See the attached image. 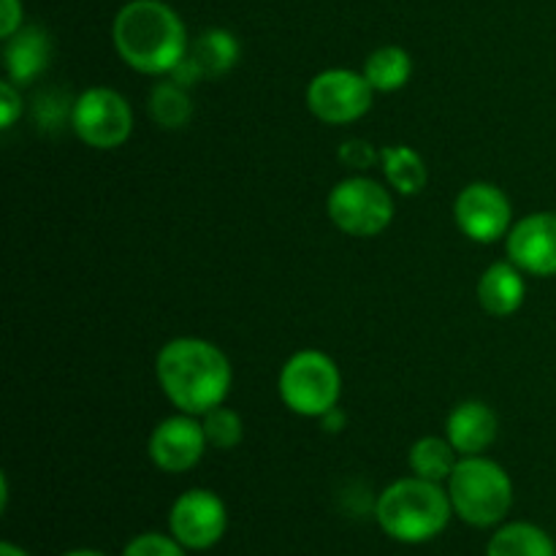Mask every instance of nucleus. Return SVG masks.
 Instances as JSON below:
<instances>
[{
  "instance_id": "cd10ccee",
  "label": "nucleus",
  "mask_w": 556,
  "mask_h": 556,
  "mask_svg": "<svg viewBox=\"0 0 556 556\" xmlns=\"http://www.w3.org/2000/svg\"><path fill=\"white\" fill-rule=\"evenodd\" d=\"M320 427H324V432H342L345 429V413L340 407H331L326 416H320Z\"/></svg>"
},
{
  "instance_id": "ddd939ff",
  "label": "nucleus",
  "mask_w": 556,
  "mask_h": 556,
  "mask_svg": "<svg viewBox=\"0 0 556 556\" xmlns=\"http://www.w3.org/2000/svg\"><path fill=\"white\" fill-rule=\"evenodd\" d=\"M500 421L486 402L467 400L445 418V438L459 456H481L497 440Z\"/></svg>"
},
{
  "instance_id": "a211bd4d",
  "label": "nucleus",
  "mask_w": 556,
  "mask_h": 556,
  "mask_svg": "<svg viewBox=\"0 0 556 556\" xmlns=\"http://www.w3.org/2000/svg\"><path fill=\"white\" fill-rule=\"evenodd\" d=\"M188 58L193 60L195 68L201 71L204 79L210 76H223L226 71H231L239 60V41L233 38V33L220 30V27H212V30L201 33L195 38L193 47L188 49Z\"/></svg>"
},
{
  "instance_id": "0eeeda50",
  "label": "nucleus",
  "mask_w": 556,
  "mask_h": 556,
  "mask_svg": "<svg viewBox=\"0 0 556 556\" xmlns=\"http://www.w3.org/2000/svg\"><path fill=\"white\" fill-rule=\"evenodd\" d=\"M71 125L92 150H117L134 134V112L112 87H90L71 106Z\"/></svg>"
},
{
  "instance_id": "6ab92c4d",
  "label": "nucleus",
  "mask_w": 556,
  "mask_h": 556,
  "mask_svg": "<svg viewBox=\"0 0 556 556\" xmlns=\"http://www.w3.org/2000/svg\"><path fill=\"white\" fill-rule=\"evenodd\" d=\"M362 74L375 92H396L410 81L413 58L402 47H380L369 54Z\"/></svg>"
},
{
  "instance_id": "393cba45",
  "label": "nucleus",
  "mask_w": 556,
  "mask_h": 556,
  "mask_svg": "<svg viewBox=\"0 0 556 556\" xmlns=\"http://www.w3.org/2000/svg\"><path fill=\"white\" fill-rule=\"evenodd\" d=\"M65 117H68V103L58 92H43V96H38L36 123L41 128H58Z\"/></svg>"
},
{
  "instance_id": "aec40b11",
  "label": "nucleus",
  "mask_w": 556,
  "mask_h": 556,
  "mask_svg": "<svg viewBox=\"0 0 556 556\" xmlns=\"http://www.w3.org/2000/svg\"><path fill=\"white\" fill-rule=\"evenodd\" d=\"M407 462H410L413 476L424 478V481L445 483L454 472L456 462H459V454L448 443V438H421L410 448Z\"/></svg>"
},
{
  "instance_id": "6e6552de",
  "label": "nucleus",
  "mask_w": 556,
  "mask_h": 556,
  "mask_svg": "<svg viewBox=\"0 0 556 556\" xmlns=\"http://www.w3.org/2000/svg\"><path fill=\"white\" fill-rule=\"evenodd\" d=\"M372 85L367 76L345 68H329L307 85V106L320 123L348 125L372 109Z\"/></svg>"
},
{
  "instance_id": "bb28decb",
  "label": "nucleus",
  "mask_w": 556,
  "mask_h": 556,
  "mask_svg": "<svg viewBox=\"0 0 556 556\" xmlns=\"http://www.w3.org/2000/svg\"><path fill=\"white\" fill-rule=\"evenodd\" d=\"M22 27L20 0H0V36L11 38Z\"/></svg>"
},
{
  "instance_id": "f3484780",
  "label": "nucleus",
  "mask_w": 556,
  "mask_h": 556,
  "mask_svg": "<svg viewBox=\"0 0 556 556\" xmlns=\"http://www.w3.org/2000/svg\"><path fill=\"white\" fill-rule=\"evenodd\" d=\"M486 556H556V548L541 527L530 521H514L494 532Z\"/></svg>"
},
{
  "instance_id": "7ed1b4c3",
  "label": "nucleus",
  "mask_w": 556,
  "mask_h": 556,
  "mask_svg": "<svg viewBox=\"0 0 556 556\" xmlns=\"http://www.w3.org/2000/svg\"><path fill=\"white\" fill-rule=\"evenodd\" d=\"M454 516L448 489L424 478H402L386 486L375 503L380 530L400 543H427L448 527Z\"/></svg>"
},
{
  "instance_id": "412c9836",
  "label": "nucleus",
  "mask_w": 556,
  "mask_h": 556,
  "mask_svg": "<svg viewBox=\"0 0 556 556\" xmlns=\"http://www.w3.org/2000/svg\"><path fill=\"white\" fill-rule=\"evenodd\" d=\"M150 117L166 130L185 128L193 117V101L188 96V87L177 85L174 79L157 81L150 92Z\"/></svg>"
},
{
  "instance_id": "4468645a",
  "label": "nucleus",
  "mask_w": 556,
  "mask_h": 556,
  "mask_svg": "<svg viewBox=\"0 0 556 556\" xmlns=\"http://www.w3.org/2000/svg\"><path fill=\"white\" fill-rule=\"evenodd\" d=\"M521 275L525 271L514 261H497V264L489 266L481 280H478V304L494 318L514 315L525 304L527 296L525 277Z\"/></svg>"
},
{
  "instance_id": "c756f323",
  "label": "nucleus",
  "mask_w": 556,
  "mask_h": 556,
  "mask_svg": "<svg viewBox=\"0 0 556 556\" xmlns=\"http://www.w3.org/2000/svg\"><path fill=\"white\" fill-rule=\"evenodd\" d=\"M63 556H106V554L90 552V548H79V552H68V554H63Z\"/></svg>"
},
{
  "instance_id": "f03ea898",
  "label": "nucleus",
  "mask_w": 556,
  "mask_h": 556,
  "mask_svg": "<svg viewBox=\"0 0 556 556\" xmlns=\"http://www.w3.org/2000/svg\"><path fill=\"white\" fill-rule=\"evenodd\" d=\"M114 49L139 74H172L188 54L182 20L163 0H130L114 16Z\"/></svg>"
},
{
  "instance_id": "1a4fd4ad",
  "label": "nucleus",
  "mask_w": 556,
  "mask_h": 556,
  "mask_svg": "<svg viewBox=\"0 0 556 556\" xmlns=\"http://www.w3.org/2000/svg\"><path fill=\"white\" fill-rule=\"evenodd\" d=\"M510 201L505 190L492 182H470L459 190L454 201V220L467 239L478 244H492L508 237L510 231Z\"/></svg>"
},
{
  "instance_id": "9d476101",
  "label": "nucleus",
  "mask_w": 556,
  "mask_h": 556,
  "mask_svg": "<svg viewBox=\"0 0 556 556\" xmlns=\"http://www.w3.org/2000/svg\"><path fill=\"white\" fill-rule=\"evenodd\" d=\"M226 505L210 489H190V492L179 494L177 503L172 505V514H168L172 535L193 552H206L215 543H220V538L226 535Z\"/></svg>"
},
{
  "instance_id": "f8f14e48",
  "label": "nucleus",
  "mask_w": 556,
  "mask_h": 556,
  "mask_svg": "<svg viewBox=\"0 0 556 556\" xmlns=\"http://www.w3.org/2000/svg\"><path fill=\"white\" fill-rule=\"evenodd\" d=\"M508 261H514L521 271L535 277L556 275V215L535 212L521 217L508 231Z\"/></svg>"
},
{
  "instance_id": "4be33fe9",
  "label": "nucleus",
  "mask_w": 556,
  "mask_h": 556,
  "mask_svg": "<svg viewBox=\"0 0 556 556\" xmlns=\"http://www.w3.org/2000/svg\"><path fill=\"white\" fill-rule=\"evenodd\" d=\"M201 427H204L206 443L217 451H231L242 443V418H239L237 410H231L226 405H217L210 413H204L201 416Z\"/></svg>"
},
{
  "instance_id": "9b49d317",
  "label": "nucleus",
  "mask_w": 556,
  "mask_h": 556,
  "mask_svg": "<svg viewBox=\"0 0 556 556\" xmlns=\"http://www.w3.org/2000/svg\"><path fill=\"white\" fill-rule=\"evenodd\" d=\"M206 445L210 443H206L199 416L179 413V416L166 418V421L152 429L147 451H150V459L157 470L188 472L199 465Z\"/></svg>"
},
{
  "instance_id": "b1692460",
  "label": "nucleus",
  "mask_w": 556,
  "mask_h": 556,
  "mask_svg": "<svg viewBox=\"0 0 556 556\" xmlns=\"http://www.w3.org/2000/svg\"><path fill=\"white\" fill-rule=\"evenodd\" d=\"M340 161L345 163L348 168H356V172H364L372 163H380V152L375 150L369 141L362 139H351L340 147Z\"/></svg>"
},
{
  "instance_id": "dca6fc26",
  "label": "nucleus",
  "mask_w": 556,
  "mask_h": 556,
  "mask_svg": "<svg viewBox=\"0 0 556 556\" xmlns=\"http://www.w3.org/2000/svg\"><path fill=\"white\" fill-rule=\"evenodd\" d=\"M380 168H383L386 182L402 195L421 193L429 182L427 163H424V157L413 147H383L380 150Z\"/></svg>"
},
{
  "instance_id": "5701e85b",
  "label": "nucleus",
  "mask_w": 556,
  "mask_h": 556,
  "mask_svg": "<svg viewBox=\"0 0 556 556\" xmlns=\"http://www.w3.org/2000/svg\"><path fill=\"white\" fill-rule=\"evenodd\" d=\"M123 556H185V546L174 535L144 532L125 546Z\"/></svg>"
},
{
  "instance_id": "f257e3e1",
  "label": "nucleus",
  "mask_w": 556,
  "mask_h": 556,
  "mask_svg": "<svg viewBox=\"0 0 556 556\" xmlns=\"http://www.w3.org/2000/svg\"><path fill=\"white\" fill-rule=\"evenodd\" d=\"M155 375L166 400L179 413L199 418L226 402L233 380L226 353L199 337L166 342L157 353Z\"/></svg>"
},
{
  "instance_id": "2eb2a0df",
  "label": "nucleus",
  "mask_w": 556,
  "mask_h": 556,
  "mask_svg": "<svg viewBox=\"0 0 556 556\" xmlns=\"http://www.w3.org/2000/svg\"><path fill=\"white\" fill-rule=\"evenodd\" d=\"M49 60H52V41L41 27H20L14 36L5 38V68L16 85L36 79Z\"/></svg>"
},
{
  "instance_id": "a878e982",
  "label": "nucleus",
  "mask_w": 556,
  "mask_h": 556,
  "mask_svg": "<svg viewBox=\"0 0 556 556\" xmlns=\"http://www.w3.org/2000/svg\"><path fill=\"white\" fill-rule=\"evenodd\" d=\"M20 112H22V96L14 90L11 81H3V85H0V123H3V128H11L14 119L20 117Z\"/></svg>"
},
{
  "instance_id": "39448f33",
  "label": "nucleus",
  "mask_w": 556,
  "mask_h": 556,
  "mask_svg": "<svg viewBox=\"0 0 556 556\" xmlns=\"http://www.w3.org/2000/svg\"><path fill=\"white\" fill-rule=\"evenodd\" d=\"M277 389L288 410L304 418H320L340 402L342 378L331 356L299 351L282 364Z\"/></svg>"
},
{
  "instance_id": "20e7f679",
  "label": "nucleus",
  "mask_w": 556,
  "mask_h": 556,
  "mask_svg": "<svg viewBox=\"0 0 556 556\" xmlns=\"http://www.w3.org/2000/svg\"><path fill=\"white\" fill-rule=\"evenodd\" d=\"M454 514L470 527H494L514 505V483L508 472L483 456H462L445 481Z\"/></svg>"
},
{
  "instance_id": "423d86ee",
  "label": "nucleus",
  "mask_w": 556,
  "mask_h": 556,
  "mask_svg": "<svg viewBox=\"0 0 556 556\" xmlns=\"http://www.w3.org/2000/svg\"><path fill=\"white\" fill-rule=\"evenodd\" d=\"M331 223L348 237H378L394 220V199L386 185L369 177H348L331 188L326 199Z\"/></svg>"
},
{
  "instance_id": "c85d7f7f",
  "label": "nucleus",
  "mask_w": 556,
  "mask_h": 556,
  "mask_svg": "<svg viewBox=\"0 0 556 556\" xmlns=\"http://www.w3.org/2000/svg\"><path fill=\"white\" fill-rule=\"evenodd\" d=\"M0 556H27V552H22L20 546H14V543H0Z\"/></svg>"
}]
</instances>
